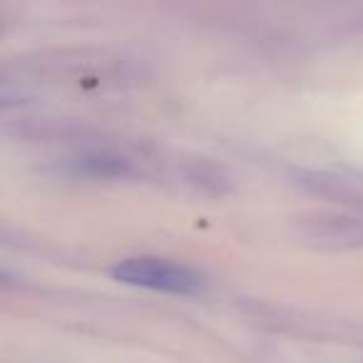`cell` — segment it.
<instances>
[{"mask_svg": "<svg viewBox=\"0 0 363 363\" xmlns=\"http://www.w3.org/2000/svg\"><path fill=\"white\" fill-rule=\"evenodd\" d=\"M75 172L90 177H127L132 174V167L125 157L107 155V152H92V155H82L75 160Z\"/></svg>", "mask_w": 363, "mask_h": 363, "instance_id": "obj_2", "label": "cell"}, {"mask_svg": "<svg viewBox=\"0 0 363 363\" xmlns=\"http://www.w3.org/2000/svg\"><path fill=\"white\" fill-rule=\"evenodd\" d=\"M112 279L127 286L150 289V291L192 296L202 291V277L184 264L157 257H132L112 269Z\"/></svg>", "mask_w": 363, "mask_h": 363, "instance_id": "obj_1", "label": "cell"}]
</instances>
